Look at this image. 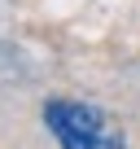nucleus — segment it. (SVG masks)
I'll list each match as a JSON object with an SVG mask.
<instances>
[{
	"mask_svg": "<svg viewBox=\"0 0 140 149\" xmlns=\"http://www.w3.org/2000/svg\"><path fill=\"white\" fill-rule=\"evenodd\" d=\"M44 123H48V132L57 136L61 149H114L118 145L110 136V127H105V114L96 105H88V101L57 97V101L44 105Z\"/></svg>",
	"mask_w": 140,
	"mask_h": 149,
	"instance_id": "obj_1",
	"label": "nucleus"
},
{
	"mask_svg": "<svg viewBox=\"0 0 140 149\" xmlns=\"http://www.w3.org/2000/svg\"><path fill=\"white\" fill-rule=\"evenodd\" d=\"M114 149H127V145H123V140H118V145H114Z\"/></svg>",
	"mask_w": 140,
	"mask_h": 149,
	"instance_id": "obj_2",
	"label": "nucleus"
}]
</instances>
